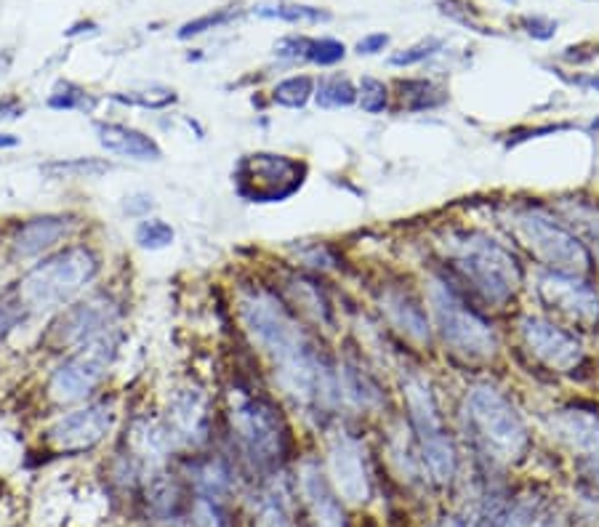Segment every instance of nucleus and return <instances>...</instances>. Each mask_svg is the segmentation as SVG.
I'll list each match as a JSON object with an SVG mask.
<instances>
[{
	"mask_svg": "<svg viewBox=\"0 0 599 527\" xmlns=\"http://www.w3.org/2000/svg\"><path fill=\"white\" fill-rule=\"evenodd\" d=\"M240 320L256 346L272 357L280 386L296 403L306 408H331L342 399L338 376L277 296L266 291L245 293L240 298Z\"/></svg>",
	"mask_w": 599,
	"mask_h": 527,
	"instance_id": "1",
	"label": "nucleus"
},
{
	"mask_svg": "<svg viewBox=\"0 0 599 527\" xmlns=\"http://www.w3.org/2000/svg\"><path fill=\"white\" fill-rule=\"evenodd\" d=\"M443 249L453 270L488 304H506L522 285V266L511 251L483 232H450Z\"/></svg>",
	"mask_w": 599,
	"mask_h": 527,
	"instance_id": "2",
	"label": "nucleus"
},
{
	"mask_svg": "<svg viewBox=\"0 0 599 527\" xmlns=\"http://www.w3.org/2000/svg\"><path fill=\"white\" fill-rule=\"evenodd\" d=\"M99 272H102V259L97 256V251H91L89 245H72L32 266L19 280L17 293L27 315H45L70 304L99 277Z\"/></svg>",
	"mask_w": 599,
	"mask_h": 527,
	"instance_id": "3",
	"label": "nucleus"
},
{
	"mask_svg": "<svg viewBox=\"0 0 599 527\" xmlns=\"http://www.w3.org/2000/svg\"><path fill=\"white\" fill-rule=\"evenodd\" d=\"M509 226L519 243L530 251V256H536L551 272L572 277H583L591 272L589 249L544 211L528 209L511 213Z\"/></svg>",
	"mask_w": 599,
	"mask_h": 527,
	"instance_id": "4",
	"label": "nucleus"
},
{
	"mask_svg": "<svg viewBox=\"0 0 599 527\" xmlns=\"http://www.w3.org/2000/svg\"><path fill=\"white\" fill-rule=\"evenodd\" d=\"M230 418L240 448L258 469H277L283 464L288 453V429L275 405L262 397L240 395Z\"/></svg>",
	"mask_w": 599,
	"mask_h": 527,
	"instance_id": "5",
	"label": "nucleus"
},
{
	"mask_svg": "<svg viewBox=\"0 0 599 527\" xmlns=\"http://www.w3.org/2000/svg\"><path fill=\"white\" fill-rule=\"evenodd\" d=\"M469 422L475 424L479 439L496 453L498 458L515 462L528 450V429L515 405L506 399L496 386L479 384L466 395Z\"/></svg>",
	"mask_w": 599,
	"mask_h": 527,
	"instance_id": "6",
	"label": "nucleus"
},
{
	"mask_svg": "<svg viewBox=\"0 0 599 527\" xmlns=\"http://www.w3.org/2000/svg\"><path fill=\"white\" fill-rule=\"evenodd\" d=\"M429 302L435 310L437 328L456 355L466 359H490L496 355L498 336L493 325L475 310H469L448 285L435 280L429 285Z\"/></svg>",
	"mask_w": 599,
	"mask_h": 527,
	"instance_id": "7",
	"label": "nucleus"
},
{
	"mask_svg": "<svg viewBox=\"0 0 599 527\" xmlns=\"http://www.w3.org/2000/svg\"><path fill=\"white\" fill-rule=\"evenodd\" d=\"M306 165L277 152H251L232 171L237 195L248 203H283L304 186Z\"/></svg>",
	"mask_w": 599,
	"mask_h": 527,
	"instance_id": "8",
	"label": "nucleus"
},
{
	"mask_svg": "<svg viewBox=\"0 0 599 527\" xmlns=\"http://www.w3.org/2000/svg\"><path fill=\"white\" fill-rule=\"evenodd\" d=\"M118 344V331H112L102 338H93V342L72 349V355L67 357L51 376L49 395L62 405L80 403V399L91 397L93 392H97V386L106 378L112 363H115Z\"/></svg>",
	"mask_w": 599,
	"mask_h": 527,
	"instance_id": "9",
	"label": "nucleus"
},
{
	"mask_svg": "<svg viewBox=\"0 0 599 527\" xmlns=\"http://www.w3.org/2000/svg\"><path fill=\"white\" fill-rule=\"evenodd\" d=\"M120 317L118 302L110 293H93L83 302L70 304L53 320L49 331V344L57 349H78V346L102 338L115 331Z\"/></svg>",
	"mask_w": 599,
	"mask_h": 527,
	"instance_id": "10",
	"label": "nucleus"
},
{
	"mask_svg": "<svg viewBox=\"0 0 599 527\" xmlns=\"http://www.w3.org/2000/svg\"><path fill=\"white\" fill-rule=\"evenodd\" d=\"M112 424H115V405L99 399V403H91L59 418L49 429V443L57 453L78 456V453L97 448L110 435Z\"/></svg>",
	"mask_w": 599,
	"mask_h": 527,
	"instance_id": "11",
	"label": "nucleus"
},
{
	"mask_svg": "<svg viewBox=\"0 0 599 527\" xmlns=\"http://www.w3.org/2000/svg\"><path fill=\"white\" fill-rule=\"evenodd\" d=\"M519 333L528 349L551 371H576L583 363V346L576 336L541 317H522Z\"/></svg>",
	"mask_w": 599,
	"mask_h": 527,
	"instance_id": "12",
	"label": "nucleus"
},
{
	"mask_svg": "<svg viewBox=\"0 0 599 527\" xmlns=\"http://www.w3.org/2000/svg\"><path fill=\"white\" fill-rule=\"evenodd\" d=\"M328 466L333 488L349 504H365L370 498V475L368 464H365V448L359 439L352 435L333 437L328 450Z\"/></svg>",
	"mask_w": 599,
	"mask_h": 527,
	"instance_id": "13",
	"label": "nucleus"
},
{
	"mask_svg": "<svg viewBox=\"0 0 599 527\" xmlns=\"http://www.w3.org/2000/svg\"><path fill=\"white\" fill-rule=\"evenodd\" d=\"M538 296L549 310L562 312L572 323L586 325V328L599 323V296L581 277L549 272L538 280Z\"/></svg>",
	"mask_w": 599,
	"mask_h": 527,
	"instance_id": "14",
	"label": "nucleus"
},
{
	"mask_svg": "<svg viewBox=\"0 0 599 527\" xmlns=\"http://www.w3.org/2000/svg\"><path fill=\"white\" fill-rule=\"evenodd\" d=\"M211 429L209 397L200 389H182L173 397L169 408V429L165 439H176L182 445H203Z\"/></svg>",
	"mask_w": 599,
	"mask_h": 527,
	"instance_id": "15",
	"label": "nucleus"
},
{
	"mask_svg": "<svg viewBox=\"0 0 599 527\" xmlns=\"http://www.w3.org/2000/svg\"><path fill=\"white\" fill-rule=\"evenodd\" d=\"M72 226H75V222L70 216H53V213L27 219L17 230V235L11 237V256L17 262H30V259L43 256L70 235Z\"/></svg>",
	"mask_w": 599,
	"mask_h": 527,
	"instance_id": "16",
	"label": "nucleus"
},
{
	"mask_svg": "<svg viewBox=\"0 0 599 527\" xmlns=\"http://www.w3.org/2000/svg\"><path fill=\"white\" fill-rule=\"evenodd\" d=\"M93 133H97V142L102 144V150L110 152V155L139 160V163H158L163 158V150H160L155 139L136 129H129V125L97 123Z\"/></svg>",
	"mask_w": 599,
	"mask_h": 527,
	"instance_id": "17",
	"label": "nucleus"
},
{
	"mask_svg": "<svg viewBox=\"0 0 599 527\" xmlns=\"http://www.w3.org/2000/svg\"><path fill=\"white\" fill-rule=\"evenodd\" d=\"M302 493L306 509H309L312 525L315 527H349L346 525L344 509L333 493L328 477L315 464H306L302 472Z\"/></svg>",
	"mask_w": 599,
	"mask_h": 527,
	"instance_id": "18",
	"label": "nucleus"
},
{
	"mask_svg": "<svg viewBox=\"0 0 599 527\" xmlns=\"http://www.w3.org/2000/svg\"><path fill=\"white\" fill-rule=\"evenodd\" d=\"M384 312L389 315L392 325L408 336L410 342L416 344H429L432 328H429V317H426L424 306L416 302V298L408 296V293L399 291H386L384 293Z\"/></svg>",
	"mask_w": 599,
	"mask_h": 527,
	"instance_id": "19",
	"label": "nucleus"
},
{
	"mask_svg": "<svg viewBox=\"0 0 599 527\" xmlns=\"http://www.w3.org/2000/svg\"><path fill=\"white\" fill-rule=\"evenodd\" d=\"M555 429L565 443L581 450L589 462L599 464V413L565 411L555 418Z\"/></svg>",
	"mask_w": 599,
	"mask_h": 527,
	"instance_id": "20",
	"label": "nucleus"
},
{
	"mask_svg": "<svg viewBox=\"0 0 599 527\" xmlns=\"http://www.w3.org/2000/svg\"><path fill=\"white\" fill-rule=\"evenodd\" d=\"M418 445H422V462L429 477L437 485H450L458 472V453L453 448L448 432H437V435L418 439Z\"/></svg>",
	"mask_w": 599,
	"mask_h": 527,
	"instance_id": "21",
	"label": "nucleus"
},
{
	"mask_svg": "<svg viewBox=\"0 0 599 527\" xmlns=\"http://www.w3.org/2000/svg\"><path fill=\"white\" fill-rule=\"evenodd\" d=\"M253 527H293L288 490L283 485H270L256 504V517Z\"/></svg>",
	"mask_w": 599,
	"mask_h": 527,
	"instance_id": "22",
	"label": "nucleus"
},
{
	"mask_svg": "<svg viewBox=\"0 0 599 527\" xmlns=\"http://www.w3.org/2000/svg\"><path fill=\"white\" fill-rule=\"evenodd\" d=\"M112 171V163L102 158H67L51 160V163L40 165V173L45 179H99Z\"/></svg>",
	"mask_w": 599,
	"mask_h": 527,
	"instance_id": "23",
	"label": "nucleus"
},
{
	"mask_svg": "<svg viewBox=\"0 0 599 527\" xmlns=\"http://www.w3.org/2000/svg\"><path fill=\"white\" fill-rule=\"evenodd\" d=\"M253 13L262 19H280L288 24H319L328 22L331 13L315 6H298V3H258L253 6Z\"/></svg>",
	"mask_w": 599,
	"mask_h": 527,
	"instance_id": "24",
	"label": "nucleus"
},
{
	"mask_svg": "<svg viewBox=\"0 0 599 527\" xmlns=\"http://www.w3.org/2000/svg\"><path fill=\"white\" fill-rule=\"evenodd\" d=\"M315 102L319 110H346L357 102V89L349 78L331 75L315 85Z\"/></svg>",
	"mask_w": 599,
	"mask_h": 527,
	"instance_id": "25",
	"label": "nucleus"
},
{
	"mask_svg": "<svg viewBox=\"0 0 599 527\" xmlns=\"http://www.w3.org/2000/svg\"><path fill=\"white\" fill-rule=\"evenodd\" d=\"M338 389H342V397L352 399L357 408H373V405L382 403V392H378V386L357 368L342 371V376H338Z\"/></svg>",
	"mask_w": 599,
	"mask_h": 527,
	"instance_id": "26",
	"label": "nucleus"
},
{
	"mask_svg": "<svg viewBox=\"0 0 599 527\" xmlns=\"http://www.w3.org/2000/svg\"><path fill=\"white\" fill-rule=\"evenodd\" d=\"M538 517V504L530 498H519L515 504L496 506L490 515H485L477 527H530Z\"/></svg>",
	"mask_w": 599,
	"mask_h": 527,
	"instance_id": "27",
	"label": "nucleus"
},
{
	"mask_svg": "<svg viewBox=\"0 0 599 527\" xmlns=\"http://www.w3.org/2000/svg\"><path fill=\"white\" fill-rule=\"evenodd\" d=\"M49 107L51 110H64V112L75 110V112H83V115H91V112L99 107V99L85 89H80V85L70 83V80H59L49 97Z\"/></svg>",
	"mask_w": 599,
	"mask_h": 527,
	"instance_id": "28",
	"label": "nucleus"
},
{
	"mask_svg": "<svg viewBox=\"0 0 599 527\" xmlns=\"http://www.w3.org/2000/svg\"><path fill=\"white\" fill-rule=\"evenodd\" d=\"M312 97H315V80L309 75L285 78L272 89V102L285 110H302Z\"/></svg>",
	"mask_w": 599,
	"mask_h": 527,
	"instance_id": "29",
	"label": "nucleus"
},
{
	"mask_svg": "<svg viewBox=\"0 0 599 527\" xmlns=\"http://www.w3.org/2000/svg\"><path fill=\"white\" fill-rule=\"evenodd\" d=\"M176 91L171 89H144V91H120L112 93V102L129 104V107H142V110H165L176 102Z\"/></svg>",
	"mask_w": 599,
	"mask_h": 527,
	"instance_id": "30",
	"label": "nucleus"
},
{
	"mask_svg": "<svg viewBox=\"0 0 599 527\" xmlns=\"http://www.w3.org/2000/svg\"><path fill=\"white\" fill-rule=\"evenodd\" d=\"M176 237L173 226L163 219H144L142 224L136 226V243L142 245L144 251H163L169 249Z\"/></svg>",
	"mask_w": 599,
	"mask_h": 527,
	"instance_id": "31",
	"label": "nucleus"
},
{
	"mask_svg": "<svg viewBox=\"0 0 599 527\" xmlns=\"http://www.w3.org/2000/svg\"><path fill=\"white\" fill-rule=\"evenodd\" d=\"M346 57V45L336 38H309L306 40L304 62L319 64V67H333Z\"/></svg>",
	"mask_w": 599,
	"mask_h": 527,
	"instance_id": "32",
	"label": "nucleus"
},
{
	"mask_svg": "<svg viewBox=\"0 0 599 527\" xmlns=\"http://www.w3.org/2000/svg\"><path fill=\"white\" fill-rule=\"evenodd\" d=\"M235 19H237L235 9H216V11L205 13V17H197V19H192V22L182 24V30H179L176 36L179 40H190V38L203 36V32H209V30H219V27L235 22Z\"/></svg>",
	"mask_w": 599,
	"mask_h": 527,
	"instance_id": "33",
	"label": "nucleus"
},
{
	"mask_svg": "<svg viewBox=\"0 0 599 527\" xmlns=\"http://www.w3.org/2000/svg\"><path fill=\"white\" fill-rule=\"evenodd\" d=\"M27 315L22 298H19L17 288L0 293V344L11 336V331L22 323Z\"/></svg>",
	"mask_w": 599,
	"mask_h": 527,
	"instance_id": "34",
	"label": "nucleus"
},
{
	"mask_svg": "<svg viewBox=\"0 0 599 527\" xmlns=\"http://www.w3.org/2000/svg\"><path fill=\"white\" fill-rule=\"evenodd\" d=\"M357 102L365 112H370V115H378V112H384L386 104H389V91H386V85L382 83V80L365 75L363 80H359Z\"/></svg>",
	"mask_w": 599,
	"mask_h": 527,
	"instance_id": "35",
	"label": "nucleus"
},
{
	"mask_svg": "<svg viewBox=\"0 0 599 527\" xmlns=\"http://www.w3.org/2000/svg\"><path fill=\"white\" fill-rule=\"evenodd\" d=\"M437 51H443V40L426 38V40H418V43L410 45V49L397 51L395 57L389 59V62H392V67H413V64L426 62L429 57H435Z\"/></svg>",
	"mask_w": 599,
	"mask_h": 527,
	"instance_id": "36",
	"label": "nucleus"
},
{
	"mask_svg": "<svg viewBox=\"0 0 599 527\" xmlns=\"http://www.w3.org/2000/svg\"><path fill=\"white\" fill-rule=\"evenodd\" d=\"M386 45H389V36L386 32H373V36H365L355 45L357 53H365V57H373V53H382Z\"/></svg>",
	"mask_w": 599,
	"mask_h": 527,
	"instance_id": "37",
	"label": "nucleus"
},
{
	"mask_svg": "<svg viewBox=\"0 0 599 527\" xmlns=\"http://www.w3.org/2000/svg\"><path fill=\"white\" fill-rule=\"evenodd\" d=\"M525 24H528V32L532 38L538 40H549L551 36H555V22H549V19H541V17H528L525 19Z\"/></svg>",
	"mask_w": 599,
	"mask_h": 527,
	"instance_id": "38",
	"label": "nucleus"
},
{
	"mask_svg": "<svg viewBox=\"0 0 599 527\" xmlns=\"http://www.w3.org/2000/svg\"><path fill=\"white\" fill-rule=\"evenodd\" d=\"M24 115V104L17 97H3L0 99V123L6 120H19Z\"/></svg>",
	"mask_w": 599,
	"mask_h": 527,
	"instance_id": "39",
	"label": "nucleus"
},
{
	"mask_svg": "<svg viewBox=\"0 0 599 527\" xmlns=\"http://www.w3.org/2000/svg\"><path fill=\"white\" fill-rule=\"evenodd\" d=\"M19 144V136L13 133H0V150H11V146Z\"/></svg>",
	"mask_w": 599,
	"mask_h": 527,
	"instance_id": "40",
	"label": "nucleus"
},
{
	"mask_svg": "<svg viewBox=\"0 0 599 527\" xmlns=\"http://www.w3.org/2000/svg\"><path fill=\"white\" fill-rule=\"evenodd\" d=\"M576 83H578V85H583V89H591V91H597V93H599V75H591V78H578Z\"/></svg>",
	"mask_w": 599,
	"mask_h": 527,
	"instance_id": "41",
	"label": "nucleus"
},
{
	"mask_svg": "<svg viewBox=\"0 0 599 527\" xmlns=\"http://www.w3.org/2000/svg\"><path fill=\"white\" fill-rule=\"evenodd\" d=\"M9 64H11V57L6 51H0V75H3V72L9 70Z\"/></svg>",
	"mask_w": 599,
	"mask_h": 527,
	"instance_id": "42",
	"label": "nucleus"
},
{
	"mask_svg": "<svg viewBox=\"0 0 599 527\" xmlns=\"http://www.w3.org/2000/svg\"><path fill=\"white\" fill-rule=\"evenodd\" d=\"M439 527H464V525H461V523H456V519H445V523L439 525Z\"/></svg>",
	"mask_w": 599,
	"mask_h": 527,
	"instance_id": "43",
	"label": "nucleus"
},
{
	"mask_svg": "<svg viewBox=\"0 0 599 527\" xmlns=\"http://www.w3.org/2000/svg\"><path fill=\"white\" fill-rule=\"evenodd\" d=\"M591 129H599V118L595 120V125H591Z\"/></svg>",
	"mask_w": 599,
	"mask_h": 527,
	"instance_id": "44",
	"label": "nucleus"
}]
</instances>
